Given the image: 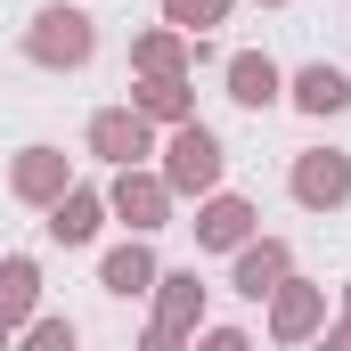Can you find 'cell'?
Masks as SVG:
<instances>
[{
	"label": "cell",
	"mask_w": 351,
	"mask_h": 351,
	"mask_svg": "<svg viewBox=\"0 0 351 351\" xmlns=\"http://www.w3.org/2000/svg\"><path fill=\"white\" fill-rule=\"evenodd\" d=\"M262 278H278V254H254L245 262V294H262Z\"/></svg>",
	"instance_id": "7c38bea8"
},
{
	"label": "cell",
	"mask_w": 351,
	"mask_h": 351,
	"mask_svg": "<svg viewBox=\"0 0 351 351\" xmlns=\"http://www.w3.org/2000/svg\"><path fill=\"white\" fill-rule=\"evenodd\" d=\"M25 294H33V269L8 262V269H0V311H25Z\"/></svg>",
	"instance_id": "52a82bcc"
},
{
	"label": "cell",
	"mask_w": 351,
	"mask_h": 351,
	"mask_svg": "<svg viewBox=\"0 0 351 351\" xmlns=\"http://www.w3.org/2000/svg\"><path fill=\"white\" fill-rule=\"evenodd\" d=\"M335 98H343V74H335V66H311V74H302V106H319V114H327Z\"/></svg>",
	"instance_id": "277c9868"
},
{
	"label": "cell",
	"mask_w": 351,
	"mask_h": 351,
	"mask_svg": "<svg viewBox=\"0 0 351 351\" xmlns=\"http://www.w3.org/2000/svg\"><path fill=\"white\" fill-rule=\"evenodd\" d=\"M237 229H245V213H237V204H213V221H204V237H221V245H229Z\"/></svg>",
	"instance_id": "9c48e42d"
},
{
	"label": "cell",
	"mask_w": 351,
	"mask_h": 351,
	"mask_svg": "<svg viewBox=\"0 0 351 351\" xmlns=\"http://www.w3.org/2000/svg\"><path fill=\"white\" fill-rule=\"evenodd\" d=\"M343 188H351L343 156H319V164H302V196H311V204H335Z\"/></svg>",
	"instance_id": "3957f363"
},
{
	"label": "cell",
	"mask_w": 351,
	"mask_h": 351,
	"mask_svg": "<svg viewBox=\"0 0 351 351\" xmlns=\"http://www.w3.org/2000/svg\"><path fill=\"white\" fill-rule=\"evenodd\" d=\"M172 180H180V188H204V180H213V139H204V131H180V147H172Z\"/></svg>",
	"instance_id": "6da1fadb"
},
{
	"label": "cell",
	"mask_w": 351,
	"mask_h": 351,
	"mask_svg": "<svg viewBox=\"0 0 351 351\" xmlns=\"http://www.w3.org/2000/svg\"><path fill=\"white\" fill-rule=\"evenodd\" d=\"M98 147H106V156H139V123L106 114V123H98Z\"/></svg>",
	"instance_id": "8992f818"
},
{
	"label": "cell",
	"mask_w": 351,
	"mask_h": 351,
	"mask_svg": "<svg viewBox=\"0 0 351 351\" xmlns=\"http://www.w3.org/2000/svg\"><path fill=\"white\" fill-rule=\"evenodd\" d=\"M49 33H41V58H82L90 49V25L74 16V8H58V16H41Z\"/></svg>",
	"instance_id": "7a4b0ae2"
},
{
	"label": "cell",
	"mask_w": 351,
	"mask_h": 351,
	"mask_svg": "<svg viewBox=\"0 0 351 351\" xmlns=\"http://www.w3.org/2000/svg\"><path fill=\"white\" fill-rule=\"evenodd\" d=\"M172 16H180V25H213V16H221V0H172Z\"/></svg>",
	"instance_id": "8fae6325"
},
{
	"label": "cell",
	"mask_w": 351,
	"mask_h": 351,
	"mask_svg": "<svg viewBox=\"0 0 351 351\" xmlns=\"http://www.w3.org/2000/svg\"><path fill=\"white\" fill-rule=\"evenodd\" d=\"M58 237H90V204H82V196L58 204Z\"/></svg>",
	"instance_id": "30bf717a"
},
{
	"label": "cell",
	"mask_w": 351,
	"mask_h": 351,
	"mask_svg": "<svg viewBox=\"0 0 351 351\" xmlns=\"http://www.w3.org/2000/svg\"><path fill=\"white\" fill-rule=\"evenodd\" d=\"M106 286H123V294L147 286V254H114V262H106Z\"/></svg>",
	"instance_id": "ba28073f"
},
{
	"label": "cell",
	"mask_w": 351,
	"mask_h": 351,
	"mask_svg": "<svg viewBox=\"0 0 351 351\" xmlns=\"http://www.w3.org/2000/svg\"><path fill=\"white\" fill-rule=\"evenodd\" d=\"M269 90H278V74H269L262 58H237V98H245V106H262Z\"/></svg>",
	"instance_id": "5b68a950"
}]
</instances>
